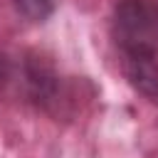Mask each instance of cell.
<instances>
[{"instance_id":"obj_2","label":"cell","mask_w":158,"mask_h":158,"mask_svg":"<svg viewBox=\"0 0 158 158\" xmlns=\"http://www.w3.org/2000/svg\"><path fill=\"white\" fill-rule=\"evenodd\" d=\"M17 74H20L25 99L35 109H40L49 116L62 114V109L67 104L64 79L49 57H44L40 52H27L22 57V62L17 64Z\"/></svg>"},{"instance_id":"obj_1","label":"cell","mask_w":158,"mask_h":158,"mask_svg":"<svg viewBox=\"0 0 158 158\" xmlns=\"http://www.w3.org/2000/svg\"><path fill=\"white\" fill-rule=\"evenodd\" d=\"M118 62L158 59V0H118L111 12Z\"/></svg>"},{"instance_id":"obj_3","label":"cell","mask_w":158,"mask_h":158,"mask_svg":"<svg viewBox=\"0 0 158 158\" xmlns=\"http://www.w3.org/2000/svg\"><path fill=\"white\" fill-rule=\"evenodd\" d=\"M121 72L136 94L158 106V59H126L121 62Z\"/></svg>"},{"instance_id":"obj_4","label":"cell","mask_w":158,"mask_h":158,"mask_svg":"<svg viewBox=\"0 0 158 158\" xmlns=\"http://www.w3.org/2000/svg\"><path fill=\"white\" fill-rule=\"evenodd\" d=\"M57 5H59V0H12L15 12H17L25 22H30V25H42V22H47V20L54 15Z\"/></svg>"}]
</instances>
